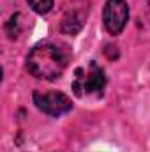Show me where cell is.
<instances>
[{"instance_id":"cell-4","label":"cell","mask_w":150,"mask_h":152,"mask_svg":"<svg viewBox=\"0 0 150 152\" xmlns=\"http://www.w3.org/2000/svg\"><path fill=\"white\" fill-rule=\"evenodd\" d=\"M127 20H129V7L125 0H108L106 2L104 11H103V21L110 34L118 36L125 28Z\"/></svg>"},{"instance_id":"cell-6","label":"cell","mask_w":150,"mask_h":152,"mask_svg":"<svg viewBox=\"0 0 150 152\" xmlns=\"http://www.w3.org/2000/svg\"><path fill=\"white\" fill-rule=\"evenodd\" d=\"M27 2H28V5L36 12H39V14H46L53 7V0H27Z\"/></svg>"},{"instance_id":"cell-5","label":"cell","mask_w":150,"mask_h":152,"mask_svg":"<svg viewBox=\"0 0 150 152\" xmlns=\"http://www.w3.org/2000/svg\"><path fill=\"white\" fill-rule=\"evenodd\" d=\"M81 27H83V16H79L74 11L66 14L62 23H60V30L66 32V34H76Z\"/></svg>"},{"instance_id":"cell-2","label":"cell","mask_w":150,"mask_h":152,"mask_svg":"<svg viewBox=\"0 0 150 152\" xmlns=\"http://www.w3.org/2000/svg\"><path fill=\"white\" fill-rule=\"evenodd\" d=\"M104 87H106L104 71L95 62H90L87 67L76 69L74 80H73V90H74V94L78 97L101 96Z\"/></svg>"},{"instance_id":"cell-7","label":"cell","mask_w":150,"mask_h":152,"mask_svg":"<svg viewBox=\"0 0 150 152\" xmlns=\"http://www.w3.org/2000/svg\"><path fill=\"white\" fill-rule=\"evenodd\" d=\"M5 30H7L9 37H16V36H18V32H20V14L11 16V20H9L7 25H5Z\"/></svg>"},{"instance_id":"cell-1","label":"cell","mask_w":150,"mask_h":152,"mask_svg":"<svg viewBox=\"0 0 150 152\" xmlns=\"http://www.w3.org/2000/svg\"><path fill=\"white\" fill-rule=\"evenodd\" d=\"M67 66V55L62 48L51 42H42L32 48L27 57V69L39 80H57Z\"/></svg>"},{"instance_id":"cell-3","label":"cell","mask_w":150,"mask_h":152,"mask_svg":"<svg viewBox=\"0 0 150 152\" xmlns=\"http://www.w3.org/2000/svg\"><path fill=\"white\" fill-rule=\"evenodd\" d=\"M32 97H34V104L42 113L50 115V117H60V115L67 113L73 108V103H71L69 96H66L64 92H57V90L42 92V90H36Z\"/></svg>"},{"instance_id":"cell-8","label":"cell","mask_w":150,"mask_h":152,"mask_svg":"<svg viewBox=\"0 0 150 152\" xmlns=\"http://www.w3.org/2000/svg\"><path fill=\"white\" fill-rule=\"evenodd\" d=\"M149 2H150V0H149Z\"/></svg>"}]
</instances>
